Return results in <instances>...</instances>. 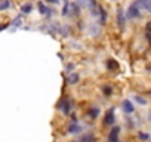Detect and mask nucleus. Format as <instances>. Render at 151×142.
I'll list each match as a JSON object with an SVG mask.
<instances>
[{"instance_id":"16","label":"nucleus","mask_w":151,"mask_h":142,"mask_svg":"<svg viewBox=\"0 0 151 142\" xmlns=\"http://www.w3.org/2000/svg\"><path fill=\"white\" fill-rule=\"evenodd\" d=\"M80 142H95V136L93 135H85Z\"/></svg>"},{"instance_id":"23","label":"nucleus","mask_w":151,"mask_h":142,"mask_svg":"<svg viewBox=\"0 0 151 142\" xmlns=\"http://www.w3.org/2000/svg\"><path fill=\"white\" fill-rule=\"evenodd\" d=\"M147 30H148V33H151V21L147 24Z\"/></svg>"},{"instance_id":"13","label":"nucleus","mask_w":151,"mask_h":142,"mask_svg":"<svg viewBox=\"0 0 151 142\" xmlns=\"http://www.w3.org/2000/svg\"><path fill=\"white\" fill-rule=\"evenodd\" d=\"M37 6H39V11H40V14H42V15H47L49 8H46L43 2H39V3H37Z\"/></svg>"},{"instance_id":"3","label":"nucleus","mask_w":151,"mask_h":142,"mask_svg":"<svg viewBox=\"0 0 151 142\" xmlns=\"http://www.w3.org/2000/svg\"><path fill=\"white\" fill-rule=\"evenodd\" d=\"M119 133H120V127H113L110 135H108V142H117L119 141Z\"/></svg>"},{"instance_id":"2","label":"nucleus","mask_w":151,"mask_h":142,"mask_svg":"<svg viewBox=\"0 0 151 142\" xmlns=\"http://www.w3.org/2000/svg\"><path fill=\"white\" fill-rule=\"evenodd\" d=\"M136 5L148 14H151V0H136Z\"/></svg>"},{"instance_id":"11","label":"nucleus","mask_w":151,"mask_h":142,"mask_svg":"<svg viewBox=\"0 0 151 142\" xmlns=\"http://www.w3.org/2000/svg\"><path fill=\"white\" fill-rule=\"evenodd\" d=\"M11 8V2L9 0H0V11H6Z\"/></svg>"},{"instance_id":"1","label":"nucleus","mask_w":151,"mask_h":142,"mask_svg":"<svg viewBox=\"0 0 151 142\" xmlns=\"http://www.w3.org/2000/svg\"><path fill=\"white\" fill-rule=\"evenodd\" d=\"M139 16H141V8L136 5V2H133V3L127 8V18L135 19V18H139Z\"/></svg>"},{"instance_id":"19","label":"nucleus","mask_w":151,"mask_h":142,"mask_svg":"<svg viewBox=\"0 0 151 142\" xmlns=\"http://www.w3.org/2000/svg\"><path fill=\"white\" fill-rule=\"evenodd\" d=\"M102 92L105 93V96H110V95H111V87H110V86H104V87H102Z\"/></svg>"},{"instance_id":"14","label":"nucleus","mask_w":151,"mask_h":142,"mask_svg":"<svg viewBox=\"0 0 151 142\" xmlns=\"http://www.w3.org/2000/svg\"><path fill=\"white\" fill-rule=\"evenodd\" d=\"M98 114H99V108H98V107H93V108L89 110V117H91V118L98 117Z\"/></svg>"},{"instance_id":"18","label":"nucleus","mask_w":151,"mask_h":142,"mask_svg":"<svg viewBox=\"0 0 151 142\" xmlns=\"http://www.w3.org/2000/svg\"><path fill=\"white\" fill-rule=\"evenodd\" d=\"M68 14H70V3L67 2V3H65V6L62 8V16H67Z\"/></svg>"},{"instance_id":"21","label":"nucleus","mask_w":151,"mask_h":142,"mask_svg":"<svg viewBox=\"0 0 151 142\" xmlns=\"http://www.w3.org/2000/svg\"><path fill=\"white\" fill-rule=\"evenodd\" d=\"M12 24H14L15 27H19V25H21V16H18V18H17V19H15Z\"/></svg>"},{"instance_id":"26","label":"nucleus","mask_w":151,"mask_h":142,"mask_svg":"<svg viewBox=\"0 0 151 142\" xmlns=\"http://www.w3.org/2000/svg\"><path fill=\"white\" fill-rule=\"evenodd\" d=\"M64 2H68V0H64Z\"/></svg>"},{"instance_id":"15","label":"nucleus","mask_w":151,"mask_h":142,"mask_svg":"<svg viewBox=\"0 0 151 142\" xmlns=\"http://www.w3.org/2000/svg\"><path fill=\"white\" fill-rule=\"evenodd\" d=\"M117 67H119V64H117L116 61H113V59H110V61L107 62V68H108V70H116Z\"/></svg>"},{"instance_id":"7","label":"nucleus","mask_w":151,"mask_h":142,"mask_svg":"<svg viewBox=\"0 0 151 142\" xmlns=\"http://www.w3.org/2000/svg\"><path fill=\"white\" fill-rule=\"evenodd\" d=\"M70 105H71V102H70L68 99H64V101L59 104V108H61V111H62L64 114H68V113H70Z\"/></svg>"},{"instance_id":"25","label":"nucleus","mask_w":151,"mask_h":142,"mask_svg":"<svg viewBox=\"0 0 151 142\" xmlns=\"http://www.w3.org/2000/svg\"><path fill=\"white\" fill-rule=\"evenodd\" d=\"M148 40H150V43H151V33L148 34Z\"/></svg>"},{"instance_id":"9","label":"nucleus","mask_w":151,"mask_h":142,"mask_svg":"<svg viewBox=\"0 0 151 142\" xmlns=\"http://www.w3.org/2000/svg\"><path fill=\"white\" fill-rule=\"evenodd\" d=\"M80 130H82V126L77 124L76 121H74L73 124H70V127H68V132H70V133H79Z\"/></svg>"},{"instance_id":"17","label":"nucleus","mask_w":151,"mask_h":142,"mask_svg":"<svg viewBox=\"0 0 151 142\" xmlns=\"http://www.w3.org/2000/svg\"><path fill=\"white\" fill-rule=\"evenodd\" d=\"M99 14H101V24H104L107 19V12L104 11V8H99Z\"/></svg>"},{"instance_id":"20","label":"nucleus","mask_w":151,"mask_h":142,"mask_svg":"<svg viewBox=\"0 0 151 142\" xmlns=\"http://www.w3.org/2000/svg\"><path fill=\"white\" fill-rule=\"evenodd\" d=\"M135 101H136L138 104H142V105H145V104H147V101H145L144 98H141V96H135Z\"/></svg>"},{"instance_id":"4","label":"nucleus","mask_w":151,"mask_h":142,"mask_svg":"<svg viewBox=\"0 0 151 142\" xmlns=\"http://www.w3.org/2000/svg\"><path fill=\"white\" fill-rule=\"evenodd\" d=\"M122 107H123V111L127 113V114H132V113L135 111V107H133V104H132L129 99H124V101L122 102Z\"/></svg>"},{"instance_id":"10","label":"nucleus","mask_w":151,"mask_h":142,"mask_svg":"<svg viewBox=\"0 0 151 142\" xmlns=\"http://www.w3.org/2000/svg\"><path fill=\"white\" fill-rule=\"evenodd\" d=\"M79 74H76V73H73V74H70L68 76V79H67V82L70 83V85H76V83H77L79 82Z\"/></svg>"},{"instance_id":"24","label":"nucleus","mask_w":151,"mask_h":142,"mask_svg":"<svg viewBox=\"0 0 151 142\" xmlns=\"http://www.w3.org/2000/svg\"><path fill=\"white\" fill-rule=\"evenodd\" d=\"M47 3H58V0H46Z\"/></svg>"},{"instance_id":"22","label":"nucleus","mask_w":151,"mask_h":142,"mask_svg":"<svg viewBox=\"0 0 151 142\" xmlns=\"http://www.w3.org/2000/svg\"><path fill=\"white\" fill-rule=\"evenodd\" d=\"M139 138H141V139H144V141H147L150 136H148L147 133H139Z\"/></svg>"},{"instance_id":"12","label":"nucleus","mask_w":151,"mask_h":142,"mask_svg":"<svg viewBox=\"0 0 151 142\" xmlns=\"http://www.w3.org/2000/svg\"><path fill=\"white\" fill-rule=\"evenodd\" d=\"M21 11H22V14H30L31 11H33V5L31 3H25V5H22V8H21Z\"/></svg>"},{"instance_id":"5","label":"nucleus","mask_w":151,"mask_h":142,"mask_svg":"<svg viewBox=\"0 0 151 142\" xmlns=\"http://www.w3.org/2000/svg\"><path fill=\"white\" fill-rule=\"evenodd\" d=\"M114 108H110L108 110V113L105 114V120H104V123L107 124V126H110V124H113L114 123Z\"/></svg>"},{"instance_id":"8","label":"nucleus","mask_w":151,"mask_h":142,"mask_svg":"<svg viewBox=\"0 0 151 142\" xmlns=\"http://www.w3.org/2000/svg\"><path fill=\"white\" fill-rule=\"evenodd\" d=\"M117 22H119V25H120V28H123L124 27V12L122 11V9H119L117 11Z\"/></svg>"},{"instance_id":"6","label":"nucleus","mask_w":151,"mask_h":142,"mask_svg":"<svg viewBox=\"0 0 151 142\" xmlns=\"http://www.w3.org/2000/svg\"><path fill=\"white\" fill-rule=\"evenodd\" d=\"M70 12H73V15H74V16L80 15V12H82V9H80V5H79L77 2L71 3V5H70Z\"/></svg>"}]
</instances>
